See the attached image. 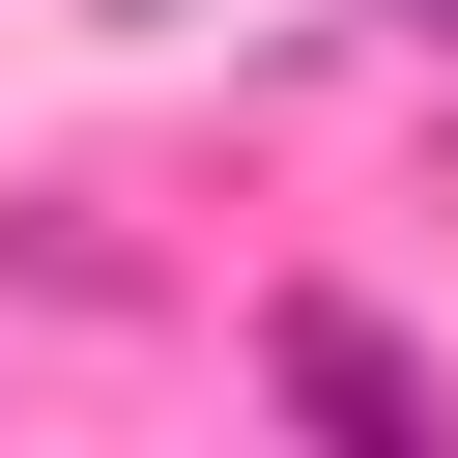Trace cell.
Listing matches in <instances>:
<instances>
[{
	"instance_id": "cell-1",
	"label": "cell",
	"mask_w": 458,
	"mask_h": 458,
	"mask_svg": "<svg viewBox=\"0 0 458 458\" xmlns=\"http://www.w3.org/2000/svg\"><path fill=\"white\" fill-rule=\"evenodd\" d=\"M258 372H286V401H344V429H429V372H401V344H372V315H315V286H286V315H258Z\"/></svg>"
}]
</instances>
